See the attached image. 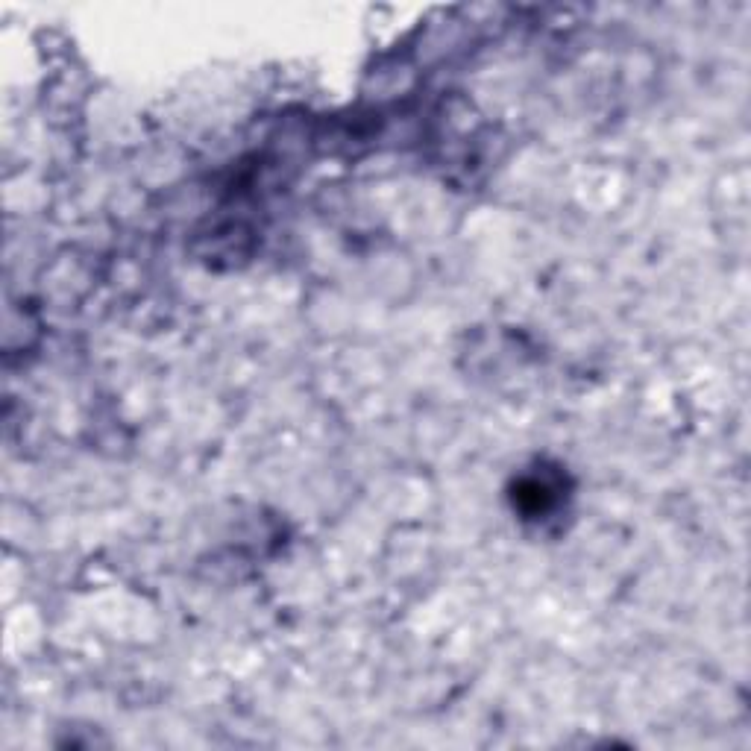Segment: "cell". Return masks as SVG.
<instances>
[{"instance_id":"obj_1","label":"cell","mask_w":751,"mask_h":751,"mask_svg":"<svg viewBox=\"0 0 751 751\" xmlns=\"http://www.w3.org/2000/svg\"><path fill=\"white\" fill-rule=\"evenodd\" d=\"M561 487L552 485L549 479H537V476H529V479H523L520 482V505L529 511L531 517H537V514H546V511H552L558 502H561Z\"/></svg>"}]
</instances>
